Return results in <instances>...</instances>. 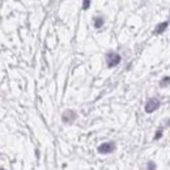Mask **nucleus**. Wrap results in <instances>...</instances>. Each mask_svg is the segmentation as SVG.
<instances>
[{"instance_id": "obj_1", "label": "nucleus", "mask_w": 170, "mask_h": 170, "mask_svg": "<svg viewBox=\"0 0 170 170\" xmlns=\"http://www.w3.org/2000/svg\"><path fill=\"white\" fill-rule=\"evenodd\" d=\"M106 63H108V67L109 68H113V67L118 66L119 63H121V55L114 53V51L109 53L108 55H106Z\"/></svg>"}, {"instance_id": "obj_2", "label": "nucleus", "mask_w": 170, "mask_h": 170, "mask_svg": "<svg viewBox=\"0 0 170 170\" xmlns=\"http://www.w3.org/2000/svg\"><path fill=\"white\" fill-rule=\"evenodd\" d=\"M98 153L101 154H109V153H113L115 150V144L113 141H109V143H103L101 144V145L98 147Z\"/></svg>"}, {"instance_id": "obj_3", "label": "nucleus", "mask_w": 170, "mask_h": 170, "mask_svg": "<svg viewBox=\"0 0 170 170\" xmlns=\"http://www.w3.org/2000/svg\"><path fill=\"white\" fill-rule=\"evenodd\" d=\"M159 108H160V101L157 99V98H152V99H149L148 102H147V105H145V111L148 113V114H150V113L156 111Z\"/></svg>"}, {"instance_id": "obj_4", "label": "nucleus", "mask_w": 170, "mask_h": 170, "mask_svg": "<svg viewBox=\"0 0 170 170\" xmlns=\"http://www.w3.org/2000/svg\"><path fill=\"white\" fill-rule=\"evenodd\" d=\"M76 118H77L76 113L72 111V110H67L64 114L62 115V119H63V122L64 123H72V122H75V119Z\"/></svg>"}, {"instance_id": "obj_5", "label": "nucleus", "mask_w": 170, "mask_h": 170, "mask_svg": "<svg viewBox=\"0 0 170 170\" xmlns=\"http://www.w3.org/2000/svg\"><path fill=\"white\" fill-rule=\"evenodd\" d=\"M168 26H169V22H168V21H166V22H162V24H160L159 26H157V29L154 30V33H156V34H161Z\"/></svg>"}, {"instance_id": "obj_6", "label": "nucleus", "mask_w": 170, "mask_h": 170, "mask_svg": "<svg viewBox=\"0 0 170 170\" xmlns=\"http://www.w3.org/2000/svg\"><path fill=\"white\" fill-rule=\"evenodd\" d=\"M103 18L102 17H97L96 20H94V28H97V29H99V28H102L103 26Z\"/></svg>"}, {"instance_id": "obj_7", "label": "nucleus", "mask_w": 170, "mask_h": 170, "mask_svg": "<svg viewBox=\"0 0 170 170\" xmlns=\"http://www.w3.org/2000/svg\"><path fill=\"white\" fill-rule=\"evenodd\" d=\"M168 85H170V77H163L162 81L160 83V86L165 88V86H168Z\"/></svg>"}, {"instance_id": "obj_8", "label": "nucleus", "mask_w": 170, "mask_h": 170, "mask_svg": "<svg viewBox=\"0 0 170 170\" xmlns=\"http://www.w3.org/2000/svg\"><path fill=\"white\" fill-rule=\"evenodd\" d=\"M90 3H92V0H84V2H83V9L86 11L88 8L90 7Z\"/></svg>"}, {"instance_id": "obj_9", "label": "nucleus", "mask_w": 170, "mask_h": 170, "mask_svg": "<svg viewBox=\"0 0 170 170\" xmlns=\"http://www.w3.org/2000/svg\"><path fill=\"white\" fill-rule=\"evenodd\" d=\"M161 131H157V135H156V139H160V137H161Z\"/></svg>"}, {"instance_id": "obj_10", "label": "nucleus", "mask_w": 170, "mask_h": 170, "mask_svg": "<svg viewBox=\"0 0 170 170\" xmlns=\"http://www.w3.org/2000/svg\"><path fill=\"white\" fill-rule=\"evenodd\" d=\"M148 168H149V169H152V168L154 169L156 166H154V163H153V165H152V162H149V165H148Z\"/></svg>"}, {"instance_id": "obj_11", "label": "nucleus", "mask_w": 170, "mask_h": 170, "mask_svg": "<svg viewBox=\"0 0 170 170\" xmlns=\"http://www.w3.org/2000/svg\"><path fill=\"white\" fill-rule=\"evenodd\" d=\"M168 124H169V126H170V121H169V123H168Z\"/></svg>"}]
</instances>
